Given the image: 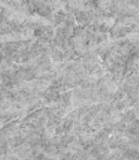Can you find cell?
<instances>
[{"instance_id": "1", "label": "cell", "mask_w": 139, "mask_h": 160, "mask_svg": "<svg viewBox=\"0 0 139 160\" xmlns=\"http://www.w3.org/2000/svg\"><path fill=\"white\" fill-rule=\"evenodd\" d=\"M75 22H77L83 28H84L85 25L87 26V24L90 22V15H89L88 11H84V10L77 11V12L75 13Z\"/></svg>"}, {"instance_id": "2", "label": "cell", "mask_w": 139, "mask_h": 160, "mask_svg": "<svg viewBox=\"0 0 139 160\" xmlns=\"http://www.w3.org/2000/svg\"><path fill=\"white\" fill-rule=\"evenodd\" d=\"M36 12L38 13L39 15H41V17H48V15L52 14V9H51L50 6H48V4H46V6L41 7V8L37 9V10H35Z\"/></svg>"}]
</instances>
